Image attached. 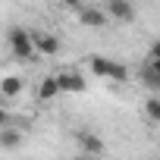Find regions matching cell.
I'll return each mask as SVG.
<instances>
[{"label": "cell", "instance_id": "4fadbf2b", "mask_svg": "<svg viewBox=\"0 0 160 160\" xmlns=\"http://www.w3.org/2000/svg\"><path fill=\"white\" fill-rule=\"evenodd\" d=\"M3 126H10V113H7V110H0V129H3Z\"/></svg>", "mask_w": 160, "mask_h": 160}, {"label": "cell", "instance_id": "277c9868", "mask_svg": "<svg viewBox=\"0 0 160 160\" xmlns=\"http://www.w3.org/2000/svg\"><path fill=\"white\" fill-rule=\"evenodd\" d=\"M78 22H82L85 28H101V25H107V10H98V7H85L82 13H78Z\"/></svg>", "mask_w": 160, "mask_h": 160}, {"label": "cell", "instance_id": "30bf717a", "mask_svg": "<svg viewBox=\"0 0 160 160\" xmlns=\"http://www.w3.org/2000/svg\"><path fill=\"white\" fill-rule=\"evenodd\" d=\"M110 63L113 60H107V57H91V72L101 75V78H107L110 75Z\"/></svg>", "mask_w": 160, "mask_h": 160}, {"label": "cell", "instance_id": "9a60e30c", "mask_svg": "<svg viewBox=\"0 0 160 160\" xmlns=\"http://www.w3.org/2000/svg\"><path fill=\"white\" fill-rule=\"evenodd\" d=\"M151 69H154V72L160 75V60H151Z\"/></svg>", "mask_w": 160, "mask_h": 160}, {"label": "cell", "instance_id": "7a4b0ae2", "mask_svg": "<svg viewBox=\"0 0 160 160\" xmlns=\"http://www.w3.org/2000/svg\"><path fill=\"white\" fill-rule=\"evenodd\" d=\"M57 82H60V91H63V94H82V91H85V75L78 72L75 66L57 72Z\"/></svg>", "mask_w": 160, "mask_h": 160}, {"label": "cell", "instance_id": "9c48e42d", "mask_svg": "<svg viewBox=\"0 0 160 160\" xmlns=\"http://www.w3.org/2000/svg\"><path fill=\"white\" fill-rule=\"evenodd\" d=\"M78 141H82V148L88 154H101L104 151V138L101 135H91V132H78Z\"/></svg>", "mask_w": 160, "mask_h": 160}, {"label": "cell", "instance_id": "8fae6325", "mask_svg": "<svg viewBox=\"0 0 160 160\" xmlns=\"http://www.w3.org/2000/svg\"><path fill=\"white\" fill-rule=\"evenodd\" d=\"M144 113H148V119L160 122V98H151V101L144 104Z\"/></svg>", "mask_w": 160, "mask_h": 160}, {"label": "cell", "instance_id": "5b68a950", "mask_svg": "<svg viewBox=\"0 0 160 160\" xmlns=\"http://www.w3.org/2000/svg\"><path fill=\"white\" fill-rule=\"evenodd\" d=\"M35 47H38V53L53 57V53L60 50V41H57V35H50V32H35Z\"/></svg>", "mask_w": 160, "mask_h": 160}, {"label": "cell", "instance_id": "ba28073f", "mask_svg": "<svg viewBox=\"0 0 160 160\" xmlns=\"http://www.w3.org/2000/svg\"><path fill=\"white\" fill-rule=\"evenodd\" d=\"M57 94H63V91H60V82H57V75H47L44 82L38 85V98H41V101H53Z\"/></svg>", "mask_w": 160, "mask_h": 160}, {"label": "cell", "instance_id": "5bb4252c", "mask_svg": "<svg viewBox=\"0 0 160 160\" xmlns=\"http://www.w3.org/2000/svg\"><path fill=\"white\" fill-rule=\"evenodd\" d=\"M60 3H66V7H82L85 0H60Z\"/></svg>", "mask_w": 160, "mask_h": 160}, {"label": "cell", "instance_id": "6da1fadb", "mask_svg": "<svg viewBox=\"0 0 160 160\" xmlns=\"http://www.w3.org/2000/svg\"><path fill=\"white\" fill-rule=\"evenodd\" d=\"M10 50H13V57L16 60H32L35 53H38V47H35V35L32 32H25V28H10Z\"/></svg>", "mask_w": 160, "mask_h": 160}, {"label": "cell", "instance_id": "8992f818", "mask_svg": "<svg viewBox=\"0 0 160 160\" xmlns=\"http://www.w3.org/2000/svg\"><path fill=\"white\" fill-rule=\"evenodd\" d=\"M22 88H25V85H22V78H19V75H3V78H0V94L10 98V101H13V98H19V94H22Z\"/></svg>", "mask_w": 160, "mask_h": 160}, {"label": "cell", "instance_id": "3957f363", "mask_svg": "<svg viewBox=\"0 0 160 160\" xmlns=\"http://www.w3.org/2000/svg\"><path fill=\"white\" fill-rule=\"evenodd\" d=\"M107 16L116 19V22H132L135 19V7L129 3V0H110L107 3Z\"/></svg>", "mask_w": 160, "mask_h": 160}, {"label": "cell", "instance_id": "7c38bea8", "mask_svg": "<svg viewBox=\"0 0 160 160\" xmlns=\"http://www.w3.org/2000/svg\"><path fill=\"white\" fill-rule=\"evenodd\" d=\"M151 60H160V38H157L154 47H151Z\"/></svg>", "mask_w": 160, "mask_h": 160}, {"label": "cell", "instance_id": "52a82bcc", "mask_svg": "<svg viewBox=\"0 0 160 160\" xmlns=\"http://www.w3.org/2000/svg\"><path fill=\"white\" fill-rule=\"evenodd\" d=\"M19 144H22V132H19V129H13V126H3V129H0V148L13 151V148H19Z\"/></svg>", "mask_w": 160, "mask_h": 160}]
</instances>
